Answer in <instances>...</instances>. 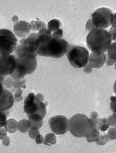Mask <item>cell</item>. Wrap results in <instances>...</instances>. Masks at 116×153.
<instances>
[{"mask_svg": "<svg viewBox=\"0 0 116 153\" xmlns=\"http://www.w3.org/2000/svg\"><path fill=\"white\" fill-rule=\"evenodd\" d=\"M83 69L84 72H86V73H90V72H91V71H92L93 68L91 66V65L89 64V63H87V65H85L84 66Z\"/></svg>", "mask_w": 116, "mask_h": 153, "instance_id": "cell-40", "label": "cell"}, {"mask_svg": "<svg viewBox=\"0 0 116 153\" xmlns=\"http://www.w3.org/2000/svg\"><path fill=\"white\" fill-rule=\"evenodd\" d=\"M17 124L18 122L15 119H9V120H6L4 128H6L7 132L12 134V133H15L17 131Z\"/></svg>", "mask_w": 116, "mask_h": 153, "instance_id": "cell-17", "label": "cell"}, {"mask_svg": "<svg viewBox=\"0 0 116 153\" xmlns=\"http://www.w3.org/2000/svg\"><path fill=\"white\" fill-rule=\"evenodd\" d=\"M112 42V37L108 33V31L98 28L89 32L86 38V43L88 48L92 53L97 54H104L107 52L108 47Z\"/></svg>", "mask_w": 116, "mask_h": 153, "instance_id": "cell-2", "label": "cell"}, {"mask_svg": "<svg viewBox=\"0 0 116 153\" xmlns=\"http://www.w3.org/2000/svg\"><path fill=\"white\" fill-rule=\"evenodd\" d=\"M96 126L88 117L77 114L68 120V131L77 138H84Z\"/></svg>", "mask_w": 116, "mask_h": 153, "instance_id": "cell-3", "label": "cell"}, {"mask_svg": "<svg viewBox=\"0 0 116 153\" xmlns=\"http://www.w3.org/2000/svg\"><path fill=\"white\" fill-rule=\"evenodd\" d=\"M63 30L60 28V29L54 31L52 33V37L53 38L55 39H61L63 37Z\"/></svg>", "mask_w": 116, "mask_h": 153, "instance_id": "cell-33", "label": "cell"}, {"mask_svg": "<svg viewBox=\"0 0 116 153\" xmlns=\"http://www.w3.org/2000/svg\"><path fill=\"white\" fill-rule=\"evenodd\" d=\"M56 143V134H54V133H48L45 135L44 141H43V144L45 146H53Z\"/></svg>", "mask_w": 116, "mask_h": 153, "instance_id": "cell-21", "label": "cell"}, {"mask_svg": "<svg viewBox=\"0 0 116 153\" xmlns=\"http://www.w3.org/2000/svg\"><path fill=\"white\" fill-rule=\"evenodd\" d=\"M40 135V131L39 130H29V136L31 139H36V138Z\"/></svg>", "mask_w": 116, "mask_h": 153, "instance_id": "cell-34", "label": "cell"}, {"mask_svg": "<svg viewBox=\"0 0 116 153\" xmlns=\"http://www.w3.org/2000/svg\"><path fill=\"white\" fill-rule=\"evenodd\" d=\"M105 63L108 66H112L114 65L115 63V60H112V58H110L108 56V54L105 55Z\"/></svg>", "mask_w": 116, "mask_h": 153, "instance_id": "cell-38", "label": "cell"}, {"mask_svg": "<svg viewBox=\"0 0 116 153\" xmlns=\"http://www.w3.org/2000/svg\"><path fill=\"white\" fill-rule=\"evenodd\" d=\"M50 129L54 134L60 135L68 131V119L63 115H57L49 119Z\"/></svg>", "mask_w": 116, "mask_h": 153, "instance_id": "cell-9", "label": "cell"}, {"mask_svg": "<svg viewBox=\"0 0 116 153\" xmlns=\"http://www.w3.org/2000/svg\"><path fill=\"white\" fill-rule=\"evenodd\" d=\"M3 90H4L3 85H2V84L0 82V96L2 94V93H3Z\"/></svg>", "mask_w": 116, "mask_h": 153, "instance_id": "cell-45", "label": "cell"}, {"mask_svg": "<svg viewBox=\"0 0 116 153\" xmlns=\"http://www.w3.org/2000/svg\"><path fill=\"white\" fill-rule=\"evenodd\" d=\"M22 93H23V89L22 88L15 89V94H14V101L16 103H19L23 100V97H22Z\"/></svg>", "mask_w": 116, "mask_h": 153, "instance_id": "cell-29", "label": "cell"}, {"mask_svg": "<svg viewBox=\"0 0 116 153\" xmlns=\"http://www.w3.org/2000/svg\"><path fill=\"white\" fill-rule=\"evenodd\" d=\"M36 97H37L39 100L41 101V102H43V99H44V97H43V95L42 93H37V95H36Z\"/></svg>", "mask_w": 116, "mask_h": 153, "instance_id": "cell-43", "label": "cell"}, {"mask_svg": "<svg viewBox=\"0 0 116 153\" xmlns=\"http://www.w3.org/2000/svg\"><path fill=\"white\" fill-rule=\"evenodd\" d=\"M14 34H15L17 37L25 38L30 33V27H29V23L24 20H20L17 23H15L13 27Z\"/></svg>", "mask_w": 116, "mask_h": 153, "instance_id": "cell-13", "label": "cell"}, {"mask_svg": "<svg viewBox=\"0 0 116 153\" xmlns=\"http://www.w3.org/2000/svg\"><path fill=\"white\" fill-rule=\"evenodd\" d=\"M37 54L31 53H22L16 56V63L24 66L26 71V75L34 72L37 65Z\"/></svg>", "mask_w": 116, "mask_h": 153, "instance_id": "cell-10", "label": "cell"}, {"mask_svg": "<svg viewBox=\"0 0 116 153\" xmlns=\"http://www.w3.org/2000/svg\"><path fill=\"white\" fill-rule=\"evenodd\" d=\"M97 128H98V130L101 132H104L108 131L109 128L108 122H107V118H101L98 120V122L96 124Z\"/></svg>", "mask_w": 116, "mask_h": 153, "instance_id": "cell-22", "label": "cell"}, {"mask_svg": "<svg viewBox=\"0 0 116 153\" xmlns=\"http://www.w3.org/2000/svg\"><path fill=\"white\" fill-rule=\"evenodd\" d=\"M110 108L111 111L113 112V114H115V97L113 96V97H111V103H110Z\"/></svg>", "mask_w": 116, "mask_h": 153, "instance_id": "cell-36", "label": "cell"}, {"mask_svg": "<svg viewBox=\"0 0 116 153\" xmlns=\"http://www.w3.org/2000/svg\"><path fill=\"white\" fill-rule=\"evenodd\" d=\"M26 80L24 79L20 80H14L13 88L15 89H19V88H26Z\"/></svg>", "mask_w": 116, "mask_h": 153, "instance_id": "cell-27", "label": "cell"}, {"mask_svg": "<svg viewBox=\"0 0 116 153\" xmlns=\"http://www.w3.org/2000/svg\"><path fill=\"white\" fill-rule=\"evenodd\" d=\"M37 33H31L26 37L20 40L19 45L16 46L14 51V55L15 57L22 53H31V54H37Z\"/></svg>", "mask_w": 116, "mask_h": 153, "instance_id": "cell-8", "label": "cell"}, {"mask_svg": "<svg viewBox=\"0 0 116 153\" xmlns=\"http://www.w3.org/2000/svg\"><path fill=\"white\" fill-rule=\"evenodd\" d=\"M0 82H1L2 85H3V83H4V76H1V75H0Z\"/></svg>", "mask_w": 116, "mask_h": 153, "instance_id": "cell-46", "label": "cell"}, {"mask_svg": "<svg viewBox=\"0 0 116 153\" xmlns=\"http://www.w3.org/2000/svg\"><path fill=\"white\" fill-rule=\"evenodd\" d=\"M26 75V71L25 67L22 65L16 63V66L12 73L10 75V77L13 80H20L24 79Z\"/></svg>", "mask_w": 116, "mask_h": 153, "instance_id": "cell-15", "label": "cell"}, {"mask_svg": "<svg viewBox=\"0 0 116 153\" xmlns=\"http://www.w3.org/2000/svg\"><path fill=\"white\" fill-rule=\"evenodd\" d=\"M96 144L98 146H104L107 142H108V139L107 138L106 134H101L100 137L98 140H97Z\"/></svg>", "mask_w": 116, "mask_h": 153, "instance_id": "cell-30", "label": "cell"}, {"mask_svg": "<svg viewBox=\"0 0 116 153\" xmlns=\"http://www.w3.org/2000/svg\"><path fill=\"white\" fill-rule=\"evenodd\" d=\"M6 136H7V131L6 130V128L2 127L0 128V139H3Z\"/></svg>", "mask_w": 116, "mask_h": 153, "instance_id": "cell-39", "label": "cell"}, {"mask_svg": "<svg viewBox=\"0 0 116 153\" xmlns=\"http://www.w3.org/2000/svg\"><path fill=\"white\" fill-rule=\"evenodd\" d=\"M61 23L59 19H51L50 21H49L48 24H47V29L53 33L54 31L60 29V27H61Z\"/></svg>", "mask_w": 116, "mask_h": 153, "instance_id": "cell-19", "label": "cell"}, {"mask_svg": "<svg viewBox=\"0 0 116 153\" xmlns=\"http://www.w3.org/2000/svg\"><path fill=\"white\" fill-rule=\"evenodd\" d=\"M66 54L70 64L76 68H83L88 63V51L82 46L70 45Z\"/></svg>", "mask_w": 116, "mask_h": 153, "instance_id": "cell-5", "label": "cell"}, {"mask_svg": "<svg viewBox=\"0 0 116 153\" xmlns=\"http://www.w3.org/2000/svg\"><path fill=\"white\" fill-rule=\"evenodd\" d=\"M12 22H14V23H17V22L19 21V17H18L17 16H13L12 17Z\"/></svg>", "mask_w": 116, "mask_h": 153, "instance_id": "cell-44", "label": "cell"}, {"mask_svg": "<svg viewBox=\"0 0 116 153\" xmlns=\"http://www.w3.org/2000/svg\"><path fill=\"white\" fill-rule=\"evenodd\" d=\"M108 132L106 135H107V138H108V142H111V141H115V138H116L115 127H112V128L111 127L110 128H108Z\"/></svg>", "mask_w": 116, "mask_h": 153, "instance_id": "cell-26", "label": "cell"}, {"mask_svg": "<svg viewBox=\"0 0 116 153\" xmlns=\"http://www.w3.org/2000/svg\"><path fill=\"white\" fill-rule=\"evenodd\" d=\"M107 122L110 127H115V114H113L112 116H110L108 118H107Z\"/></svg>", "mask_w": 116, "mask_h": 153, "instance_id": "cell-31", "label": "cell"}, {"mask_svg": "<svg viewBox=\"0 0 116 153\" xmlns=\"http://www.w3.org/2000/svg\"><path fill=\"white\" fill-rule=\"evenodd\" d=\"M16 66V58L14 54L0 55V75L10 76Z\"/></svg>", "mask_w": 116, "mask_h": 153, "instance_id": "cell-11", "label": "cell"}, {"mask_svg": "<svg viewBox=\"0 0 116 153\" xmlns=\"http://www.w3.org/2000/svg\"><path fill=\"white\" fill-rule=\"evenodd\" d=\"M24 111L29 119L42 120L46 114V105L39 100L33 93H29L24 102Z\"/></svg>", "mask_w": 116, "mask_h": 153, "instance_id": "cell-4", "label": "cell"}, {"mask_svg": "<svg viewBox=\"0 0 116 153\" xmlns=\"http://www.w3.org/2000/svg\"><path fill=\"white\" fill-rule=\"evenodd\" d=\"M10 110L8 111H0V128L5 126L6 122V119L10 115Z\"/></svg>", "mask_w": 116, "mask_h": 153, "instance_id": "cell-25", "label": "cell"}, {"mask_svg": "<svg viewBox=\"0 0 116 153\" xmlns=\"http://www.w3.org/2000/svg\"><path fill=\"white\" fill-rule=\"evenodd\" d=\"M43 141H44V138H43V136L41 135L40 134V135L35 139V142H36V143H37V145H41V144H43Z\"/></svg>", "mask_w": 116, "mask_h": 153, "instance_id": "cell-41", "label": "cell"}, {"mask_svg": "<svg viewBox=\"0 0 116 153\" xmlns=\"http://www.w3.org/2000/svg\"><path fill=\"white\" fill-rule=\"evenodd\" d=\"M116 16L110 9L107 7H101L97 9L91 15V22L95 28L105 30L113 23V19Z\"/></svg>", "mask_w": 116, "mask_h": 153, "instance_id": "cell-6", "label": "cell"}, {"mask_svg": "<svg viewBox=\"0 0 116 153\" xmlns=\"http://www.w3.org/2000/svg\"><path fill=\"white\" fill-rule=\"evenodd\" d=\"M105 55L106 54L91 53L89 54L88 63L94 68H100L105 64Z\"/></svg>", "mask_w": 116, "mask_h": 153, "instance_id": "cell-14", "label": "cell"}, {"mask_svg": "<svg viewBox=\"0 0 116 153\" xmlns=\"http://www.w3.org/2000/svg\"><path fill=\"white\" fill-rule=\"evenodd\" d=\"M17 130H19L22 133H26L27 131H29V129L27 125V120L23 119L19 120L17 124Z\"/></svg>", "mask_w": 116, "mask_h": 153, "instance_id": "cell-24", "label": "cell"}, {"mask_svg": "<svg viewBox=\"0 0 116 153\" xmlns=\"http://www.w3.org/2000/svg\"><path fill=\"white\" fill-rule=\"evenodd\" d=\"M95 29H96V28H95V26L93 25L91 19H89L87 21V23H86V25H85V30L87 31H88V32H91V30H93Z\"/></svg>", "mask_w": 116, "mask_h": 153, "instance_id": "cell-35", "label": "cell"}, {"mask_svg": "<svg viewBox=\"0 0 116 153\" xmlns=\"http://www.w3.org/2000/svg\"><path fill=\"white\" fill-rule=\"evenodd\" d=\"M17 42V38L11 30H0V55H10L14 52Z\"/></svg>", "mask_w": 116, "mask_h": 153, "instance_id": "cell-7", "label": "cell"}, {"mask_svg": "<svg viewBox=\"0 0 116 153\" xmlns=\"http://www.w3.org/2000/svg\"><path fill=\"white\" fill-rule=\"evenodd\" d=\"M2 144H3L5 146H9L10 144V138L8 137V136H6L5 138L2 139Z\"/></svg>", "mask_w": 116, "mask_h": 153, "instance_id": "cell-42", "label": "cell"}, {"mask_svg": "<svg viewBox=\"0 0 116 153\" xmlns=\"http://www.w3.org/2000/svg\"><path fill=\"white\" fill-rule=\"evenodd\" d=\"M3 87L6 89H10L13 87V79L11 77H6V79H4Z\"/></svg>", "mask_w": 116, "mask_h": 153, "instance_id": "cell-28", "label": "cell"}, {"mask_svg": "<svg viewBox=\"0 0 116 153\" xmlns=\"http://www.w3.org/2000/svg\"><path fill=\"white\" fill-rule=\"evenodd\" d=\"M36 45L37 54L54 58H60L64 56L70 45L63 38H53L52 33L47 28L38 31Z\"/></svg>", "mask_w": 116, "mask_h": 153, "instance_id": "cell-1", "label": "cell"}, {"mask_svg": "<svg viewBox=\"0 0 116 153\" xmlns=\"http://www.w3.org/2000/svg\"><path fill=\"white\" fill-rule=\"evenodd\" d=\"M90 120L92 121L93 123H94V124L95 125H96L97 124V122H98V120L99 119V116H98V114L96 112V111H93V112H91V116H90Z\"/></svg>", "mask_w": 116, "mask_h": 153, "instance_id": "cell-32", "label": "cell"}, {"mask_svg": "<svg viewBox=\"0 0 116 153\" xmlns=\"http://www.w3.org/2000/svg\"><path fill=\"white\" fill-rule=\"evenodd\" d=\"M27 125H28L29 129H31V130H39L43 125V120H35L28 119L27 120Z\"/></svg>", "mask_w": 116, "mask_h": 153, "instance_id": "cell-20", "label": "cell"}, {"mask_svg": "<svg viewBox=\"0 0 116 153\" xmlns=\"http://www.w3.org/2000/svg\"><path fill=\"white\" fill-rule=\"evenodd\" d=\"M100 135V131L98 130V128H97V126H95L92 130L91 131V132H90L88 134H87V135L85 136L84 138H86V140H87V142H88V143H91V142H96L97 140L99 138Z\"/></svg>", "mask_w": 116, "mask_h": 153, "instance_id": "cell-16", "label": "cell"}, {"mask_svg": "<svg viewBox=\"0 0 116 153\" xmlns=\"http://www.w3.org/2000/svg\"><path fill=\"white\" fill-rule=\"evenodd\" d=\"M14 97L12 93L8 89H4L3 93L0 96V111H8L13 107Z\"/></svg>", "mask_w": 116, "mask_h": 153, "instance_id": "cell-12", "label": "cell"}, {"mask_svg": "<svg viewBox=\"0 0 116 153\" xmlns=\"http://www.w3.org/2000/svg\"><path fill=\"white\" fill-rule=\"evenodd\" d=\"M116 44L115 41L111 43V45L108 47L107 52H108V56L112 60H115L116 59Z\"/></svg>", "mask_w": 116, "mask_h": 153, "instance_id": "cell-23", "label": "cell"}, {"mask_svg": "<svg viewBox=\"0 0 116 153\" xmlns=\"http://www.w3.org/2000/svg\"><path fill=\"white\" fill-rule=\"evenodd\" d=\"M29 27H30V30H32L39 31L42 29L46 28V26L44 22L41 21L39 19H37V20H32L31 21V23H29Z\"/></svg>", "mask_w": 116, "mask_h": 153, "instance_id": "cell-18", "label": "cell"}, {"mask_svg": "<svg viewBox=\"0 0 116 153\" xmlns=\"http://www.w3.org/2000/svg\"><path fill=\"white\" fill-rule=\"evenodd\" d=\"M108 33L110 34L111 37H112V40L113 41H115L116 38V33H115V27H112V28L110 29Z\"/></svg>", "mask_w": 116, "mask_h": 153, "instance_id": "cell-37", "label": "cell"}]
</instances>
